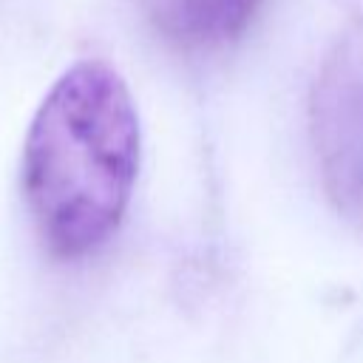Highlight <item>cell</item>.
Returning <instances> with one entry per match:
<instances>
[{
	"label": "cell",
	"mask_w": 363,
	"mask_h": 363,
	"mask_svg": "<svg viewBox=\"0 0 363 363\" xmlns=\"http://www.w3.org/2000/svg\"><path fill=\"white\" fill-rule=\"evenodd\" d=\"M320 145L337 190L363 207V51L346 57L320 96Z\"/></svg>",
	"instance_id": "cell-2"
},
{
	"label": "cell",
	"mask_w": 363,
	"mask_h": 363,
	"mask_svg": "<svg viewBox=\"0 0 363 363\" xmlns=\"http://www.w3.org/2000/svg\"><path fill=\"white\" fill-rule=\"evenodd\" d=\"M264 0H153L156 28L182 48H216L238 40Z\"/></svg>",
	"instance_id": "cell-3"
},
{
	"label": "cell",
	"mask_w": 363,
	"mask_h": 363,
	"mask_svg": "<svg viewBox=\"0 0 363 363\" xmlns=\"http://www.w3.org/2000/svg\"><path fill=\"white\" fill-rule=\"evenodd\" d=\"M139 170V116L102 60L74 62L40 102L23 145L20 190L43 247L77 261L119 230Z\"/></svg>",
	"instance_id": "cell-1"
}]
</instances>
